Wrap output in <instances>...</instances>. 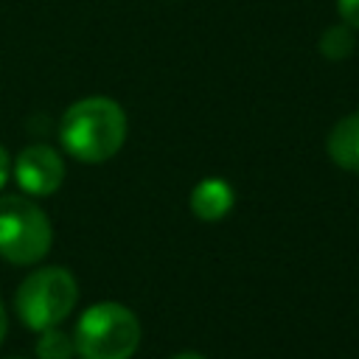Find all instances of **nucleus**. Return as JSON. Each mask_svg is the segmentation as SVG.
I'll return each instance as SVG.
<instances>
[{
	"mask_svg": "<svg viewBox=\"0 0 359 359\" xmlns=\"http://www.w3.org/2000/svg\"><path fill=\"white\" fill-rule=\"evenodd\" d=\"M126 140V112L109 95H87L70 104L59 121V143L79 163H104Z\"/></svg>",
	"mask_w": 359,
	"mask_h": 359,
	"instance_id": "1",
	"label": "nucleus"
},
{
	"mask_svg": "<svg viewBox=\"0 0 359 359\" xmlns=\"http://www.w3.org/2000/svg\"><path fill=\"white\" fill-rule=\"evenodd\" d=\"M73 342L81 359H129L140 345V323L123 303L104 300L81 311Z\"/></svg>",
	"mask_w": 359,
	"mask_h": 359,
	"instance_id": "2",
	"label": "nucleus"
},
{
	"mask_svg": "<svg viewBox=\"0 0 359 359\" xmlns=\"http://www.w3.org/2000/svg\"><path fill=\"white\" fill-rule=\"evenodd\" d=\"M79 303V283L65 266L34 269L14 294V311L20 323L31 331H45L59 325Z\"/></svg>",
	"mask_w": 359,
	"mask_h": 359,
	"instance_id": "3",
	"label": "nucleus"
},
{
	"mask_svg": "<svg viewBox=\"0 0 359 359\" xmlns=\"http://www.w3.org/2000/svg\"><path fill=\"white\" fill-rule=\"evenodd\" d=\"M53 227L39 205L25 196H0V258L8 264H36L50 252Z\"/></svg>",
	"mask_w": 359,
	"mask_h": 359,
	"instance_id": "4",
	"label": "nucleus"
},
{
	"mask_svg": "<svg viewBox=\"0 0 359 359\" xmlns=\"http://www.w3.org/2000/svg\"><path fill=\"white\" fill-rule=\"evenodd\" d=\"M11 174L20 185V191H25L28 196H50L59 191V185L65 180V163L53 146L31 143L14 157Z\"/></svg>",
	"mask_w": 359,
	"mask_h": 359,
	"instance_id": "5",
	"label": "nucleus"
},
{
	"mask_svg": "<svg viewBox=\"0 0 359 359\" xmlns=\"http://www.w3.org/2000/svg\"><path fill=\"white\" fill-rule=\"evenodd\" d=\"M233 205H236V191L222 177H208V180L196 182V188L191 191V210L202 222L224 219L233 210Z\"/></svg>",
	"mask_w": 359,
	"mask_h": 359,
	"instance_id": "6",
	"label": "nucleus"
},
{
	"mask_svg": "<svg viewBox=\"0 0 359 359\" xmlns=\"http://www.w3.org/2000/svg\"><path fill=\"white\" fill-rule=\"evenodd\" d=\"M325 149L339 168L359 174V112H351L331 126Z\"/></svg>",
	"mask_w": 359,
	"mask_h": 359,
	"instance_id": "7",
	"label": "nucleus"
},
{
	"mask_svg": "<svg viewBox=\"0 0 359 359\" xmlns=\"http://www.w3.org/2000/svg\"><path fill=\"white\" fill-rule=\"evenodd\" d=\"M36 356L39 359H73L76 342L59 325L45 328V331H39V339H36Z\"/></svg>",
	"mask_w": 359,
	"mask_h": 359,
	"instance_id": "8",
	"label": "nucleus"
},
{
	"mask_svg": "<svg viewBox=\"0 0 359 359\" xmlns=\"http://www.w3.org/2000/svg\"><path fill=\"white\" fill-rule=\"evenodd\" d=\"M353 50V34H351V25H334L328 28L323 36H320V53L325 59H345L348 53Z\"/></svg>",
	"mask_w": 359,
	"mask_h": 359,
	"instance_id": "9",
	"label": "nucleus"
},
{
	"mask_svg": "<svg viewBox=\"0 0 359 359\" xmlns=\"http://www.w3.org/2000/svg\"><path fill=\"white\" fill-rule=\"evenodd\" d=\"M337 11L345 25L359 28V0H337Z\"/></svg>",
	"mask_w": 359,
	"mask_h": 359,
	"instance_id": "10",
	"label": "nucleus"
},
{
	"mask_svg": "<svg viewBox=\"0 0 359 359\" xmlns=\"http://www.w3.org/2000/svg\"><path fill=\"white\" fill-rule=\"evenodd\" d=\"M8 180H11V154L6 151V146H0V191L6 188Z\"/></svg>",
	"mask_w": 359,
	"mask_h": 359,
	"instance_id": "11",
	"label": "nucleus"
},
{
	"mask_svg": "<svg viewBox=\"0 0 359 359\" xmlns=\"http://www.w3.org/2000/svg\"><path fill=\"white\" fill-rule=\"evenodd\" d=\"M6 331H8V314H6V306H3V300H0V345H3V339H6Z\"/></svg>",
	"mask_w": 359,
	"mask_h": 359,
	"instance_id": "12",
	"label": "nucleus"
},
{
	"mask_svg": "<svg viewBox=\"0 0 359 359\" xmlns=\"http://www.w3.org/2000/svg\"><path fill=\"white\" fill-rule=\"evenodd\" d=\"M171 359H205L202 353H191V351H185V353H177V356H171Z\"/></svg>",
	"mask_w": 359,
	"mask_h": 359,
	"instance_id": "13",
	"label": "nucleus"
}]
</instances>
